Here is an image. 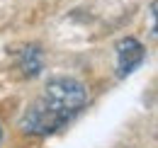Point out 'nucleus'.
I'll return each instance as SVG.
<instances>
[{"instance_id":"f257e3e1","label":"nucleus","mask_w":158,"mask_h":148,"mask_svg":"<svg viewBox=\"0 0 158 148\" xmlns=\"http://www.w3.org/2000/svg\"><path fill=\"white\" fill-rule=\"evenodd\" d=\"M88 102L83 83L73 78H51L39 100L24 112L20 129L29 136H49L63 129Z\"/></svg>"},{"instance_id":"f03ea898","label":"nucleus","mask_w":158,"mask_h":148,"mask_svg":"<svg viewBox=\"0 0 158 148\" xmlns=\"http://www.w3.org/2000/svg\"><path fill=\"white\" fill-rule=\"evenodd\" d=\"M146 58V49L141 46V41L134 37H127L117 44V73L119 78H127L134 73Z\"/></svg>"},{"instance_id":"7ed1b4c3","label":"nucleus","mask_w":158,"mask_h":148,"mask_svg":"<svg viewBox=\"0 0 158 148\" xmlns=\"http://www.w3.org/2000/svg\"><path fill=\"white\" fill-rule=\"evenodd\" d=\"M41 66H44V54L37 44L32 46H24L20 51V68L27 78H34V75L41 73Z\"/></svg>"},{"instance_id":"20e7f679","label":"nucleus","mask_w":158,"mask_h":148,"mask_svg":"<svg viewBox=\"0 0 158 148\" xmlns=\"http://www.w3.org/2000/svg\"><path fill=\"white\" fill-rule=\"evenodd\" d=\"M0 141H2V126H0Z\"/></svg>"}]
</instances>
